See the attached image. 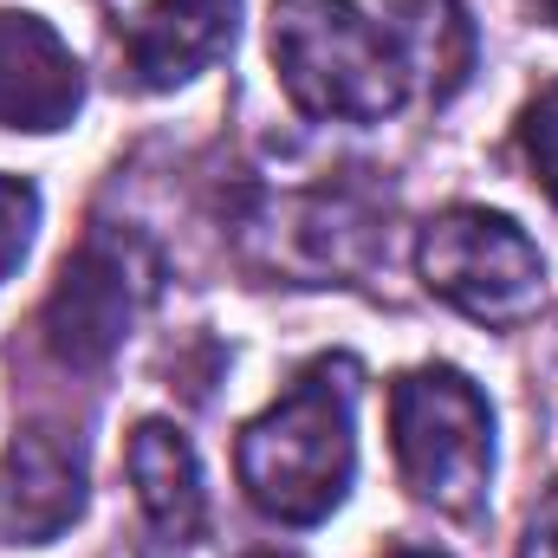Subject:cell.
I'll return each mask as SVG.
<instances>
[{"mask_svg":"<svg viewBox=\"0 0 558 558\" xmlns=\"http://www.w3.org/2000/svg\"><path fill=\"white\" fill-rule=\"evenodd\" d=\"M357 364L318 357L305 364L267 416L241 428L234 468L247 500L279 526H318L357 474Z\"/></svg>","mask_w":558,"mask_h":558,"instance_id":"1","label":"cell"},{"mask_svg":"<svg viewBox=\"0 0 558 558\" xmlns=\"http://www.w3.org/2000/svg\"><path fill=\"white\" fill-rule=\"evenodd\" d=\"M274 65L286 98L318 124H384L410 98V59L397 33L351 0H279Z\"/></svg>","mask_w":558,"mask_h":558,"instance_id":"2","label":"cell"},{"mask_svg":"<svg viewBox=\"0 0 558 558\" xmlns=\"http://www.w3.org/2000/svg\"><path fill=\"white\" fill-rule=\"evenodd\" d=\"M390 448L422 507L481 520L494 487V410L454 364H422L390 384Z\"/></svg>","mask_w":558,"mask_h":558,"instance_id":"3","label":"cell"},{"mask_svg":"<svg viewBox=\"0 0 558 558\" xmlns=\"http://www.w3.org/2000/svg\"><path fill=\"white\" fill-rule=\"evenodd\" d=\"M162 260L156 247L131 228H92L78 241V254L59 267V286L39 312L46 351L72 371H98L118 357V344L131 338L143 305L156 299Z\"/></svg>","mask_w":558,"mask_h":558,"instance_id":"4","label":"cell"},{"mask_svg":"<svg viewBox=\"0 0 558 558\" xmlns=\"http://www.w3.org/2000/svg\"><path fill=\"white\" fill-rule=\"evenodd\" d=\"M422 279L481 325H520L546 299L539 247L520 234V221L487 208H448L422 228Z\"/></svg>","mask_w":558,"mask_h":558,"instance_id":"5","label":"cell"},{"mask_svg":"<svg viewBox=\"0 0 558 558\" xmlns=\"http://www.w3.org/2000/svg\"><path fill=\"white\" fill-rule=\"evenodd\" d=\"M85 513V448L59 428H20L0 454V539L46 546Z\"/></svg>","mask_w":558,"mask_h":558,"instance_id":"6","label":"cell"},{"mask_svg":"<svg viewBox=\"0 0 558 558\" xmlns=\"http://www.w3.org/2000/svg\"><path fill=\"white\" fill-rule=\"evenodd\" d=\"M131 487H137L143 513V553L149 558H182L202 526H208V494H202V461L189 448V435L175 422H137L131 448H124Z\"/></svg>","mask_w":558,"mask_h":558,"instance_id":"7","label":"cell"},{"mask_svg":"<svg viewBox=\"0 0 558 558\" xmlns=\"http://www.w3.org/2000/svg\"><path fill=\"white\" fill-rule=\"evenodd\" d=\"M78 105H85V72L72 46L39 13H0V124L65 131Z\"/></svg>","mask_w":558,"mask_h":558,"instance_id":"8","label":"cell"},{"mask_svg":"<svg viewBox=\"0 0 558 558\" xmlns=\"http://www.w3.org/2000/svg\"><path fill=\"white\" fill-rule=\"evenodd\" d=\"M241 0H149L124 26V65L143 92L189 85L234 46Z\"/></svg>","mask_w":558,"mask_h":558,"instance_id":"9","label":"cell"},{"mask_svg":"<svg viewBox=\"0 0 558 558\" xmlns=\"http://www.w3.org/2000/svg\"><path fill=\"white\" fill-rule=\"evenodd\" d=\"M371 247H377V228L344 189H305V195H286L274 208V260L286 274H351L371 260Z\"/></svg>","mask_w":558,"mask_h":558,"instance_id":"10","label":"cell"},{"mask_svg":"<svg viewBox=\"0 0 558 558\" xmlns=\"http://www.w3.org/2000/svg\"><path fill=\"white\" fill-rule=\"evenodd\" d=\"M397 20H403L397 26V46L410 59V78L428 85L435 105L454 98L461 78H468V65H474V26H468L461 0H403Z\"/></svg>","mask_w":558,"mask_h":558,"instance_id":"11","label":"cell"},{"mask_svg":"<svg viewBox=\"0 0 558 558\" xmlns=\"http://www.w3.org/2000/svg\"><path fill=\"white\" fill-rule=\"evenodd\" d=\"M520 149L533 162V182L558 202V85H546L526 111H520Z\"/></svg>","mask_w":558,"mask_h":558,"instance_id":"12","label":"cell"},{"mask_svg":"<svg viewBox=\"0 0 558 558\" xmlns=\"http://www.w3.org/2000/svg\"><path fill=\"white\" fill-rule=\"evenodd\" d=\"M33 221H39V195H33V182H13V175H0V279L26 260Z\"/></svg>","mask_w":558,"mask_h":558,"instance_id":"13","label":"cell"},{"mask_svg":"<svg viewBox=\"0 0 558 558\" xmlns=\"http://www.w3.org/2000/svg\"><path fill=\"white\" fill-rule=\"evenodd\" d=\"M520 558H558V481L546 487V500L533 507V520H526V546Z\"/></svg>","mask_w":558,"mask_h":558,"instance_id":"14","label":"cell"},{"mask_svg":"<svg viewBox=\"0 0 558 558\" xmlns=\"http://www.w3.org/2000/svg\"><path fill=\"white\" fill-rule=\"evenodd\" d=\"M533 7H539V13H546V20L558 26V0H533Z\"/></svg>","mask_w":558,"mask_h":558,"instance_id":"15","label":"cell"},{"mask_svg":"<svg viewBox=\"0 0 558 558\" xmlns=\"http://www.w3.org/2000/svg\"><path fill=\"white\" fill-rule=\"evenodd\" d=\"M390 558H441V553H416V546H403V553H390Z\"/></svg>","mask_w":558,"mask_h":558,"instance_id":"16","label":"cell"},{"mask_svg":"<svg viewBox=\"0 0 558 558\" xmlns=\"http://www.w3.org/2000/svg\"><path fill=\"white\" fill-rule=\"evenodd\" d=\"M260 558H286V553H260Z\"/></svg>","mask_w":558,"mask_h":558,"instance_id":"17","label":"cell"}]
</instances>
